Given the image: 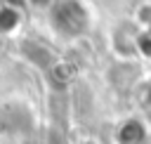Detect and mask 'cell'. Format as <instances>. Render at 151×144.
I'll use <instances>...</instances> for the list:
<instances>
[{"instance_id": "6da1fadb", "label": "cell", "mask_w": 151, "mask_h": 144, "mask_svg": "<svg viewBox=\"0 0 151 144\" xmlns=\"http://www.w3.org/2000/svg\"><path fill=\"white\" fill-rule=\"evenodd\" d=\"M52 19L64 35H78L87 28V12L76 0H64L61 5H57L52 12Z\"/></svg>"}, {"instance_id": "7a4b0ae2", "label": "cell", "mask_w": 151, "mask_h": 144, "mask_svg": "<svg viewBox=\"0 0 151 144\" xmlns=\"http://www.w3.org/2000/svg\"><path fill=\"white\" fill-rule=\"evenodd\" d=\"M118 139H120V144H144V139H146V125L139 118H127L118 127Z\"/></svg>"}, {"instance_id": "3957f363", "label": "cell", "mask_w": 151, "mask_h": 144, "mask_svg": "<svg viewBox=\"0 0 151 144\" xmlns=\"http://www.w3.org/2000/svg\"><path fill=\"white\" fill-rule=\"evenodd\" d=\"M19 21H21V17H19V9H17V7H2V9H0V31H2V33L17 28Z\"/></svg>"}, {"instance_id": "277c9868", "label": "cell", "mask_w": 151, "mask_h": 144, "mask_svg": "<svg viewBox=\"0 0 151 144\" xmlns=\"http://www.w3.org/2000/svg\"><path fill=\"white\" fill-rule=\"evenodd\" d=\"M134 47H137L142 54L151 57V28H144V31L137 33V38H134Z\"/></svg>"}, {"instance_id": "5b68a950", "label": "cell", "mask_w": 151, "mask_h": 144, "mask_svg": "<svg viewBox=\"0 0 151 144\" xmlns=\"http://www.w3.org/2000/svg\"><path fill=\"white\" fill-rule=\"evenodd\" d=\"M137 24L144 28H151V2H144L139 9H137Z\"/></svg>"}, {"instance_id": "8992f818", "label": "cell", "mask_w": 151, "mask_h": 144, "mask_svg": "<svg viewBox=\"0 0 151 144\" xmlns=\"http://www.w3.org/2000/svg\"><path fill=\"white\" fill-rule=\"evenodd\" d=\"M144 104H146V106H151V80L144 85Z\"/></svg>"}, {"instance_id": "52a82bcc", "label": "cell", "mask_w": 151, "mask_h": 144, "mask_svg": "<svg viewBox=\"0 0 151 144\" xmlns=\"http://www.w3.org/2000/svg\"><path fill=\"white\" fill-rule=\"evenodd\" d=\"M76 144H97V139H80V142H76Z\"/></svg>"}]
</instances>
